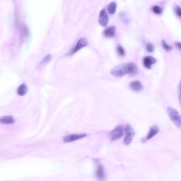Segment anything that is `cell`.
<instances>
[{"instance_id": "6da1fadb", "label": "cell", "mask_w": 181, "mask_h": 181, "mask_svg": "<svg viewBox=\"0 0 181 181\" xmlns=\"http://www.w3.org/2000/svg\"><path fill=\"white\" fill-rule=\"evenodd\" d=\"M138 73V68L134 63H125L114 67L111 71L113 76L122 77L127 74L132 76L136 75Z\"/></svg>"}, {"instance_id": "7a4b0ae2", "label": "cell", "mask_w": 181, "mask_h": 181, "mask_svg": "<svg viewBox=\"0 0 181 181\" xmlns=\"http://www.w3.org/2000/svg\"><path fill=\"white\" fill-rule=\"evenodd\" d=\"M167 113L172 121L178 128L181 129V115L178 111L171 106H168L167 108Z\"/></svg>"}, {"instance_id": "3957f363", "label": "cell", "mask_w": 181, "mask_h": 181, "mask_svg": "<svg viewBox=\"0 0 181 181\" xmlns=\"http://www.w3.org/2000/svg\"><path fill=\"white\" fill-rule=\"evenodd\" d=\"M125 132V127L122 125H118L109 133V137L111 141L113 142L122 138Z\"/></svg>"}, {"instance_id": "277c9868", "label": "cell", "mask_w": 181, "mask_h": 181, "mask_svg": "<svg viewBox=\"0 0 181 181\" xmlns=\"http://www.w3.org/2000/svg\"><path fill=\"white\" fill-rule=\"evenodd\" d=\"M125 135L123 142L125 145H129L132 142V139L134 138L136 132L135 130L132 127V125L129 124H127L125 125Z\"/></svg>"}, {"instance_id": "5b68a950", "label": "cell", "mask_w": 181, "mask_h": 181, "mask_svg": "<svg viewBox=\"0 0 181 181\" xmlns=\"http://www.w3.org/2000/svg\"><path fill=\"white\" fill-rule=\"evenodd\" d=\"M86 137V134L84 133L82 134H74L71 135H67L64 137L63 141L65 143H69L75 142L81 139L84 138Z\"/></svg>"}, {"instance_id": "8992f818", "label": "cell", "mask_w": 181, "mask_h": 181, "mask_svg": "<svg viewBox=\"0 0 181 181\" xmlns=\"http://www.w3.org/2000/svg\"><path fill=\"white\" fill-rule=\"evenodd\" d=\"M95 161H96V177L100 181H104L105 178V171H104V167L99 160L96 159Z\"/></svg>"}, {"instance_id": "52a82bcc", "label": "cell", "mask_w": 181, "mask_h": 181, "mask_svg": "<svg viewBox=\"0 0 181 181\" xmlns=\"http://www.w3.org/2000/svg\"><path fill=\"white\" fill-rule=\"evenodd\" d=\"M88 45V42L87 39L85 38H80L77 43L76 44V46L74 48L72 52L71 53V55L74 54L75 53L78 52L80 50L82 49L83 48L87 46Z\"/></svg>"}, {"instance_id": "ba28073f", "label": "cell", "mask_w": 181, "mask_h": 181, "mask_svg": "<svg viewBox=\"0 0 181 181\" xmlns=\"http://www.w3.org/2000/svg\"><path fill=\"white\" fill-rule=\"evenodd\" d=\"M109 16L105 9L101 11L99 15V22L102 26H106L109 23Z\"/></svg>"}, {"instance_id": "9c48e42d", "label": "cell", "mask_w": 181, "mask_h": 181, "mask_svg": "<svg viewBox=\"0 0 181 181\" xmlns=\"http://www.w3.org/2000/svg\"><path fill=\"white\" fill-rule=\"evenodd\" d=\"M156 63V59L152 56H146L143 59V65L147 69H151L152 65Z\"/></svg>"}, {"instance_id": "30bf717a", "label": "cell", "mask_w": 181, "mask_h": 181, "mask_svg": "<svg viewBox=\"0 0 181 181\" xmlns=\"http://www.w3.org/2000/svg\"><path fill=\"white\" fill-rule=\"evenodd\" d=\"M129 87L135 92L141 91L143 89V85L139 81H134L129 84Z\"/></svg>"}, {"instance_id": "8fae6325", "label": "cell", "mask_w": 181, "mask_h": 181, "mask_svg": "<svg viewBox=\"0 0 181 181\" xmlns=\"http://www.w3.org/2000/svg\"><path fill=\"white\" fill-rule=\"evenodd\" d=\"M159 132V128L157 125H153L150 128L149 132L147 135L146 138L147 140H150L153 138L154 137H155L156 135L158 134V132Z\"/></svg>"}, {"instance_id": "7c38bea8", "label": "cell", "mask_w": 181, "mask_h": 181, "mask_svg": "<svg viewBox=\"0 0 181 181\" xmlns=\"http://www.w3.org/2000/svg\"><path fill=\"white\" fill-rule=\"evenodd\" d=\"M15 122V119L11 115H7L0 118V123L5 125H12Z\"/></svg>"}, {"instance_id": "4fadbf2b", "label": "cell", "mask_w": 181, "mask_h": 181, "mask_svg": "<svg viewBox=\"0 0 181 181\" xmlns=\"http://www.w3.org/2000/svg\"><path fill=\"white\" fill-rule=\"evenodd\" d=\"M115 26H110L104 30V35L105 37L112 38L115 36Z\"/></svg>"}, {"instance_id": "5bb4252c", "label": "cell", "mask_w": 181, "mask_h": 181, "mask_svg": "<svg viewBox=\"0 0 181 181\" xmlns=\"http://www.w3.org/2000/svg\"><path fill=\"white\" fill-rule=\"evenodd\" d=\"M17 92L19 96H24L28 92V87L25 84H22L17 89Z\"/></svg>"}, {"instance_id": "9a60e30c", "label": "cell", "mask_w": 181, "mask_h": 181, "mask_svg": "<svg viewBox=\"0 0 181 181\" xmlns=\"http://www.w3.org/2000/svg\"><path fill=\"white\" fill-rule=\"evenodd\" d=\"M117 10V4L114 2H112L109 4L108 7V11L110 14H114Z\"/></svg>"}, {"instance_id": "2e32d148", "label": "cell", "mask_w": 181, "mask_h": 181, "mask_svg": "<svg viewBox=\"0 0 181 181\" xmlns=\"http://www.w3.org/2000/svg\"><path fill=\"white\" fill-rule=\"evenodd\" d=\"M161 45L163 48H164V49L167 52H170L173 49L172 46L168 45L164 40H161Z\"/></svg>"}, {"instance_id": "e0dca14e", "label": "cell", "mask_w": 181, "mask_h": 181, "mask_svg": "<svg viewBox=\"0 0 181 181\" xmlns=\"http://www.w3.org/2000/svg\"><path fill=\"white\" fill-rule=\"evenodd\" d=\"M117 51L120 56H124L125 55V50L121 46L119 45L117 47Z\"/></svg>"}, {"instance_id": "ac0fdd59", "label": "cell", "mask_w": 181, "mask_h": 181, "mask_svg": "<svg viewBox=\"0 0 181 181\" xmlns=\"http://www.w3.org/2000/svg\"><path fill=\"white\" fill-rule=\"evenodd\" d=\"M152 10L154 13L155 14H161L163 11V10L161 7L158 5H155L154 7H153Z\"/></svg>"}, {"instance_id": "d6986e66", "label": "cell", "mask_w": 181, "mask_h": 181, "mask_svg": "<svg viewBox=\"0 0 181 181\" xmlns=\"http://www.w3.org/2000/svg\"><path fill=\"white\" fill-rule=\"evenodd\" d=\"M146 50L148 52V53H153L154 50V47L153 45L151 43H148L146 45Z\"/></svg>"}, {"instance_id": "ffe728a7", "label": "cell", "mask_w": 181, "mask_h": 181, "mask_svg": "<svg viewBox=\"0 0 181 181\" xmlns=\"http://www.w3.org/2000/svg\"><path fill=\"white\" fill-rule=\"evenodd\" d=\"M174 10L176 14L178 17L181 18V7L178 6H176L175 7Z\"/></svg>"}, {"instance_id": "44dd1931", "label": "cell", "mask_w": 181, "mask_h": 181, "mask_svg": "<svg viewBox=\"0 0 181 181\" xmlns=\"http://www.w3.org/2000/svg\"><path fill=\"white\" fill-rule=\"evenodd\" d=\"M51 59H52V56L51 55L49 54L45 57V58H43V62L45 63H48L51 60Z\"/></svg>"}, {"instance_id": "7402d4cb", "label": "cell", "mask_w": 181, "mask_h": 181, "mask_svg": "<svg viewBox=\"0 0 181 181\" xmlns=\"http://www.w3.org/2000/svg\"><path fill=\"white\" fill-rule=\"evenodd\" d=\"M175 46H176V47L178 48L179 49L181 50V43L180 42H176L175 43Z\"/></svg>"}, {"instance_id": "603a6c76", "label": "cell", "mask_w": 181, "mask_h": 181, "mask_svg": "<svg viewBox=\"0 0 181 181\" xmlns=\"http://www.w3.org/2000/svg\"><path fill=\"white\" fill-rule=\"evenodd\" d=\"M178 100H179V102H180V104L181 105V93L179 95V97H178Z\"/></svg>"}, {"instance_id": "cb8c5ba5", "label": "cell", "mask_w": 181, "mask_h": 181, "mask_svg": "<svg viewBox=\"0 0 181 181\" xmlns=\"http://www.w3.org/2000/svg\"><path fill=\"white\" fill-rule=\"evenodd\" d=\"M180 90L181 91V84H180Z\"/></svg>"}]
</instances>
